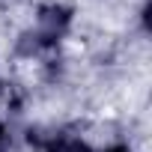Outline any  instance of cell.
I'll return each instance as SVG.
<instances>
[{"label":"cell","instance_id":"cell-1","mask_svg":"<svg viewBox=\"0 0 152 152\" xmlns=\"http://www.w3.org/2000/svg\"><path fill=\"white\" fill-rule=\"evenodd\" d=\"M113 152H125V149H113Z\"/></svg>","mask_w":152,"mask_h":152}]
</instances>
